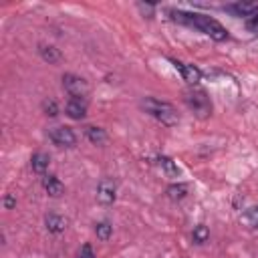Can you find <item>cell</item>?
Listing matches in <instances>:
<instances>
[{
    "label": "cell",
    "instance_id": "277c9868",
    "mask_svg": "<svg viewBox=\"0 0 258 258\" xmlns=\"http://www.w3.org/2000/svg\"><path fill=\"white\" fill-rule=\"evenodd\" d=\"M62 87L71 95V99H83L85 101V97L89 95V83L83 77L73 75V73L62 75Z\"/></svg>",
    "mask_w": 258,
    "mask_h": 258
},
{
    "label": "cell",
    "instance_id": "8992f818",
    "mask_svg": "<svg viewBox=\"0 0 258 258\" xmlns=\"http://www.w3.org/2000/svg\"><path fill=\"white\" fill-rule=\"evenodd\" d=\"M169 62L173 64V69L181 75V79H183L187 85H198V83H200V79H202V71H200L198 67H194V64H185V62H181V60H177V58H169Z\"/></svg>",
    "mask_w": 258,
    "mask_h": 258
},
{
    "label": "cell",
    "instance_id": "7402d4cb",
    "mask_svg": "<svg viewBox=\"0 0 258 258\" xmlns=\"http://www.w3.org/2000/svg\"><path fill=\"white\" fill-rule=\"evenodd\" d=\"M79 258H97L95 252H93V248H91V244H83V246H81Z\"/></svg>",
    "mask_w": 258,
    "mask_h": 258
},
{
    "label": "cell",
    "instance_id": "30bf717a",
    "mask_svg": "<svg viewBox=\"0 0 258 258\" xmlns=\"http://www.w3.org/2000/svg\"><path fill=\"white\" fill-rule=\"evenodd\" d=\"M44 224H46L48 232H52V234H60V232H64V230H67L69 220H67L64 216H58V214H46Z\"/></svg>",
    "mask_w": 258,
    "mask_h": 258
},
{
    "label": "cell",
    "instance_id": "d6986e66",
    "mask_svg": "<svg viewBox=\"0 0 258 258\" xmlns=\"http://www.w3.org/2000/svg\"><path fill=\"white\" fill-rule=\"evenodd\" d=\"M191 236H194V242H196V244H204V242L210 238V230H208L204 224H200V226L194 228V234H191Z\"/></svg>",
    "mask_w": 258,
    "mask_h": 258
},
{
    "label": "cell",
    "instance_id": "5b68a950",
    "mask_svg": "<svg viewBox=\"0 0 258 258\" xmlns=\"http://www.w3.org/2000/svg\"><path fill=\"white\" fill-rule=\"evenodd\" d=\"M48 137L52 139L54 145L58 147H73L77 143V135L71 127H64V125H58V127H52L48 131Z\"/></svg>",
    "mask_w": 258,
    "mask_h": 258
},
{
    "label": "cell",
    "instance_id": "ffe728a7",
    "mask_svg": "<svg viewBox=\"0 0 258 258\" xmlns=\"http://www.w3.org/2000/svg\"><path fill=\"white\" fill-rule=\"evenodd\" d=\"M42 111H44L48 117H56V115H58V107H56V103H54L52 99L42 101Z\"/></svg>",
    "mask_w": 258,
    "mask_h": 258
},
{
    "label": "cell",
    "instance_id": "2e32d148",
    "mask_svg": "<svg viewBox=\"0 0 258 258\" xmlns=\"http://www.w3.org/2000/svg\"><path fill=\"white\" fill-rule=\"evenodd\" d=\"M87 137H89V141L95 143V145H101V143L107 141V133H105V129H101V127H87Z\"/></svg>",
    "mask_w": 258,
    "mask_h": 258
},
{
    "label": "cell",
    "instance_id": "ba28073f",
    "mask_svg": "<svg viewBox=\"0 0 258 258\" xmlns=\"http://www.w3.org/2000/svg\"><path fill=\"white\" fill-rule=\"evenodd\" d=\"M228 12H232L234 16H242L244 20L250 18L252 14L258 12V2H234V4H226L224 6Z\"/></svg>",
    "mask_w": 258,
    "mask_h": 258
},
{
    "label": "cell",
    "instance_id": "44dd1931",
    "mask_svg": "<svg viewBox=\"0 0 258 258\" xmlns=\"http://www.w3.org/2000/svg\"><path fill=\"white\" fill-rule=\"evenodd\" d=\"M246 28H248L250 32L258 34V12H256V14H252L250 18H246Z\"/></svg>",
    "mask_w": 258,
    "mask_h": 258
},
{
    "label": "cell",
    "instance_id": "4fadbf2b",
    "mask_svg": "<svg viewBox=\"0 0 258 258\" xmlns=\"http://www.w3.org/2000/svg\"><path fill=\"white\" fill-rule=\"evenodd\" d=\"M38 52H40V58H42L44 62H48V64H56V62L62 58L60 50L54 48V46H50V44H40Z\"/></svg>",
    "mask_w": 258,
    "mask_h": 258
},
{
    "label": "cell",
    "instance_id": "6da1fadb",
    "mask_svg": "<svg viewBox=\"0 0 258 258\" xmlns=\"http://www.w3.org/2000/svg\"><path fill=\"white\" fill-rule=\"evenodd\" d=\"M169 18L173 22H179L183 26H189V28H196L204 34H208L210 38L222 42V40H228V30L212 16L208 14H200V12H185V10H167Z\"/></svg>",
    "mask_w": 258,
    "mask_h": 258
},
{
    "label": "cell",
    "instance_id": "5bb4252c",
    "mask_svg": "<svg viewBox=\"0 0 258 258\" xmlns=\"http://www.w3.org/2000/svg\"><path fill=\"white\" fill-rule=\"evenodd\" d=\"M157 163H159V167L165 171V175H169V177H177V175H179V167H177V163H175L171 157L159 155V157H157Z\"/></svg>",
    "mask_w": 258,
    "mask_h": 258
},
{
    "label": "cell",
    "instance_id": "8fae6325",
    "mask_svg": "<svg viewBox=\"0 0 258 258\" xmlns=\"http://www.w3.org/2000/svg\"><path fill=\"white\" fill-rule=\"evenodd\" d=\"M42 185H44L46 194L52 196V198H58V196L64 194V185H62V181H60L58 177H54V175H44V177H42Z\"/></svg>",
    "mask_w": 258,
    "mask_h": 258
},
{
    "label": "cell",
    "instance_id": "7c38bea8",
    "mask_svg": "<svg viewBox=\"0 0 258 258\" xmlns=\"http://www.w3.org/2000/svg\"><path fill=\"white\" fill-rule=\"evenodd\" d=\"M48 163H50V157L44 151H38L30 157V167H32L34 173H44L48 169Z\"/></svg>",
    "mask_w": 258,
    "mask_h": 258
},
{
    "label": "cell",
    "instance_id": "e0dca14e",
    "mask_svg": "<svg viewBox=\"0 0 258 258\" xmlns=\"http://www.w3.org/2000/svg\"><path fill=\"white\" fill-rule=\"evenodd\" d=\"M95 234H97L99 240H109L111 234H113V226H111L107 220H105V222H99V224L95 226Z\"/></svg>",
    "mask_w": 258,
    "mask_h": 258
},
{
    "label": "cell",
    "instance_id": "603a6c76",
    "mask_svg": "<svg viewBox=\"0 0 258 258\" xmlns=\"http://www.w3.org/2000/svg\"><path fill=\"white\" fill-rule=\"evenodd\" d=\"M14 206H16V198H14V196H10V194H8V196H4V208H6V210H12Z\"/></svg>",
    "mask_w": 258,
    "mask_h": 258
},
{
    "label": "cell",
    "instance_id": "7a4b0ae2",
    "mask_svg": "<svg viewBox=\"0 0 258 258\" xmlns=\"http://www.w3.org/2000/svg\"><path fill=\"white\" fill-rule=\"evenodd\" d=\"M141 109L151 115L153 119H157L161 125L165 127H173L179 123V115H177V109L167 103V101H159V99H153V97H145L141 101Z\"/></svg>",
    "mask_w": 258,
    "mask_h": 258
},
{
    "label": "cell",
    "instance_id": "9a60e30c",
    "mask_svg": "<svg viewBox=\"0 0 258 258\" xmlns=\"http://www.w3.org/2000/svg\"><path fill=\"white\" fill-rule=\"evenodd\" d=\"M167 198L173 200V202H179L187 196V183H171L167 189H165Z\"/></svg>",
    "mask_w": 258,
    "mask_h": 258
},
{
    "label": "cell",
    "instance_id": "ac0fdd59",
    "mask_svg": "<svg viewBox=\"0 0 258 258\" xmlns=\"http://www.w3.org/2000/svg\"><path fill=\"white\" fill-rule=\"evenodd\" d=\"M242 220H244V222H246L250 228H258V206H252V208H248V210L244 212Z\"/></svg>",
    "mask_w": 258,
    "mask_h": 258
},
{
    "label": "cell",
    "instance_id": "9c48e42d",
    "mask_svg": "<svg viewBox=\"0 0 258 258\" xmlns=\"http://www.w3.org/2000/svg\"><path fill=\"white\" fill-rule=\"evenodd\" d=\"M64 111H67V115H69L71 119L81 121V119H85V115H87V103H85L83 99H71V101L67 103Z\"/></svg>",
    "mask_w": 258,
    "mask_h": 258
},
{
    "label": "cell",
    "instance_id": "52a82bcc",
    "mask_svg": "<svg viewBox=\"0 0 258 258\" xmlns=\"http://www.w3.org/2000/svg\"><path fill=\"white\" fill-rule=\"evenodd\" d=\"M115 198H117V185H115V181L111 177H103L99 181V185H97V200H99V204L111 206L115 202Z\"/></svg>",
    "mask_w": 258,
    "mask_h": 258
},
{
    "label": "cell",
    "instance_id": "3957f363",
    "mask_svg": "<svg viewBox=\"0 0 258 258\" xmlns=\"http://www.w3.org/2000/svg\"><path fill=\"white\" fill-rule=\"evenodd\" d=\"M183 101H185V105L189 107V111H194L198 117H208L210 113H212V103H210V97L206 95V91H202V89H187L185 93H183Z\"/></svg>",
    "mask_w": 258,
    "mask_h": 258
}]
</instances>
